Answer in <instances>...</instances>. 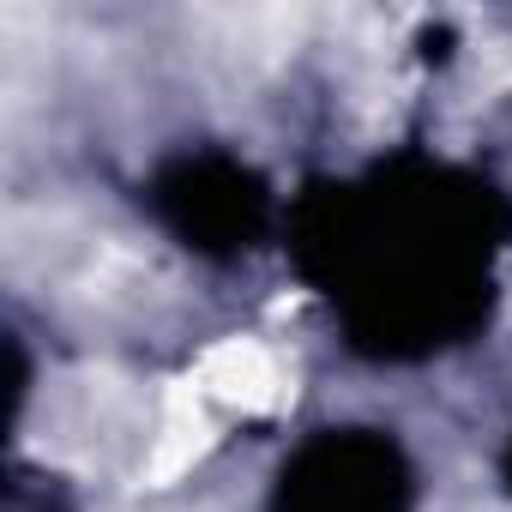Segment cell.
<instances>
[{"instance_id":"6da1fadb","label":"cell","mask_w":512,"mask_h":512,"mask_svg":"<svg viewBox=\"0 0 512 512\" xmlns=\"http://www.w3.org/2000/svg\"><path fill=\"white\" fill-rule=\"evenodd\" d=\"M199 380H205V392H217V398H229V404H247V410L278 404V368H272V356H266L260 344H247V338L217 344V350L205 356Z\"/></svg>"},{"instance_id":"7a4b0ae2","label":"cell","mask_w":512,"mask_h":512,"mask_svg":"<svg viewBox=\"0 0 512 512\" xmlns=\"http://www.w3.org/2000/svg\"><path fill=\"white\" fill-rule=\"evenodd\" d=\"M205 446V416H199V404H193V392H175L169 398V416H163V440H157V476H175L193 452Z\"/></svg>"}]
</instances>
